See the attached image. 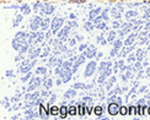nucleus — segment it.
<instances>
[{
    "label": "nucleus",
    "mask_w": 150,
    "mask_h": 120,
    "mask_svg": "<svg viewBox=\"0 0 150 120\" xmlns=\"http://www.w3.org/2000/svg\"><path fill=\"white\" fill-rule=\"evenodd\" d=\"M63 1H69V0H63Z\"/></svg>",
    "instance_id": "nucleus-11"
},
{
    "label": "nucleus",
    "mask_w": 150,
    "mask_h": 120,
    "mask_svg": "<svg viewBox=\"0 0 150 120\" xmlns=\"http://www.w3.org/2000/svg\"><path fill=\"white\" fill-rule=\"evenodd\" d=\"M68 115H69V112H68V107L62 105V107H60V113H59V116L64 119V118H67Z\"/></svg>",
    "instance_id": "nucleus-4"
},
{
    "label": "nucleus",
    "mask_w": 150,
    "mask_h": 120,
    "mask_svg": "<svg viewBox=\"0 0 150 120\" xmlns=\"http://www.w3.org/2000/svg\"><path fill=\"white\" fill-rule=\"evenodd\" d=\"M86 1H87V0H69L70 4H84Z\"/></svg>",
    "instance_id": "nucleus-8"
},
{
    "label": "nucleus",
    "mask_w": 150,
    "mask_h": 120,
    "mask_svg": "<svg viewBox=\"0 0 150 120\" xmlns=\"http://www.w3.org/2000/svg\"><path fill=\"white\" fill-rule=\"evenodd\" d=\"M59 113H60V108L57 105H51L49 107V114L53 115V116H57L59 115Z\"/></svg>",
    "instance_id": "nucleus-2"
},
{
    "label": "nucleus",
    "mask_w": 150,
    "mask_h": 120,
    "mask_svg": "<svg viewBox=\"0 0 150 120\" xmlns=\"http://www.w3.org/2000/svg\"><path fill=\"white\" fill-rule=\"evenodd\" d=\"M68 112H69V115H70V116L79 115V112H78V107H76V105H70V107H68Z\"/></svg>",
    "instance_id": "nucleus-3"
},
{
    "label": "nucleus",
    "mask_w": 150,
    "mask_h": 120,
    "mask_svg": "<svg viewBox=\"0 0 150 120\" xmlns=\"http://www.w3.org/2000/svg\"><path fill=\"white\" fill-rule=\"evenodd\" d=\"M107 110H108V114H110V115L116 116V115L120 114V105H118L117 103H115V102H113V103H110Z\"/></svg>",
    "instance_id": "nucleus-1"
},
{
    "label": "nucleus",
    "mask_w": 150,
    "mask_h": 120,
    "mask_svg": "<svg viewBox=\"0 0 150 120\" xmlns=\"http://www.w3.org/2000/svg\"><path fill=\"white\" fill-rule=\"evenodd\" d=\"M135 107L134 105H130V107H128V115H133V114H135Z\"/></svg>",
    "instance_id": "nucleus-7"
},
{
    "label": "nucleus",
    "mask_w": 150,
    "mask_h": 120,
    "mask_svg": "<svg viewBox=\"0 0 150 120\" xmlns=\"http://www.w3.org/2000/svg\"><path fill=\"white\" fill-rule=\"evenodd\" d=\"M148 114H149V115H150V105H149V107H148Z\"/></svg>",
    "instance_id": "nucleus-9"
},
{
    "label": "nucleus",
    "mask_w": 150,
    "mask_h": 120,
    "mask_svg": "<svg viewBox=\"0 0 150 120\" xmlns=\"http://www.w3.org/2000/svg\"><path fill=\"white\" fill-rule=\"evenodd\" d=\"M111 3H116V1H118V0H110Z\"/></svg>",
    "instance_id": "nucleus-10"
},
{
    "label": "nucleus",
    "mask_w": 150,
    "mask_h": 120,
    "mask_svg": "<svg viewBox=\"0 0 150 120\" xmlns=\"http://www.w3.org/2000/svg\"><path fill=\"white\" fill-rule=\"evenodd\" d=\"M120 114L121 115H128V108L126 105H121L120 107Z\"/></svg>",
    "instance_id": "nucleus-6"
},
{
    "label": "nucleus",
    "mask_w": 150,
    "mask_h": 120,
    "mask_svg": "<svg viewBox=\"0 0 150 120\" xmlns=\"http://www.w3.org/2000/svg\"><path fill=\"white\" fill-rule=\"evenodd\" d=\"M93 114H95L96 116H101L103 114V108H102L101 105L95 107V108H93Z\"/></svg>",
    "instance_id": "nucleus-5"
}]
</instances>
